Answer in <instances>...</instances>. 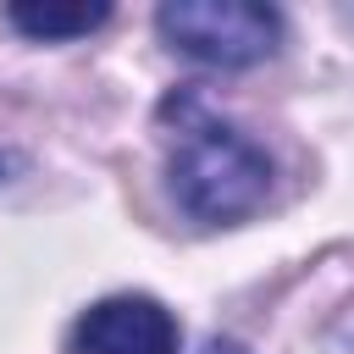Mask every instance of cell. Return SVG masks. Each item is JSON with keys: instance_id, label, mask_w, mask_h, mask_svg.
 Here are the masks:
<instances>
[{"instance_id": "1", "label": "cell", "mask_w": 354, "mask_h": 354, "mask_svg": "<svg viewBox=\"0 0 354 354\" xmlns=\"http://www.w3.org/2000/svg\"><path fill=\"white\" fill-rule=\"evenodd\" d=\"M166 116L177 122V144H171V166H166L171 194L194 221H243L249 210L266 205L271 160L249 133L210 116L194 94L166 100Z\"/></svg>"}, {"instance_id": "2", "label": "cell", "mask_w": 354, "mask_h": 354, "mask_svg": "<svg viewBox=\"0 0 354 354\" xmlns=\"http://www.w3.org/2000/svg\"><path fill=\"white\" fill-rule=\"evenodd\" d=\"M155 28L171 50L205 61V66H254L277 50V11L254 0H166L155 11Z\"/></svg>"}, {"instance_id": "3", "label": "cell", "mask_w": 354, "mask_h": 354, "mask_svg": "<svg viewBox=\"0 0 354 354\" xmlns=\"http://www.w3.org/2000/svg\"><path fill=\"white\" fill-rule=\"evenodd\" d=\"M72 354H177V321L149 293H116L77 315Z\"/></svg>"}, {"instance_id": "4", "label": "cell", "mask_w": 354, "mask_h": 354, "mask_svg": "<svg viewBox=\"0 0 354 354\" xmlns=\"http://www.w3.org/2000/svg\"><path fill=\"white\" fill-rule=\"evenodd\" d=\"M6 17L28 39H77V33H94L111 17V6L105 0H94V6H11Z\"/></svg>"}, {"instance_id": "5", "label": "cell", "mask_w": 354, "mask_h": 354, "mask_svg": "<svg viewBox=\"0 0 354 354\" xmlns=\"http://www.w3.org/2000/svg\"><path fill=\"white\" fill-rule=\"evenodd\" d=\"M205 354H249V348H243V343H232V337H210V343H205Z\"/></svg>"}]
</instances>
